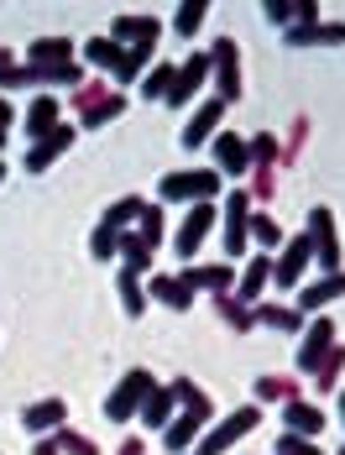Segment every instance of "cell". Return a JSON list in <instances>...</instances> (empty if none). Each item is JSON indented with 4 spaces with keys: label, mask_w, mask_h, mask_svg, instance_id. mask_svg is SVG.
Instances as JSON below:
<instances>
[{
    "label": "cell",
    "mask_w": 345,
    "mask_h": 455,
    "mask_svg": "<svg viewBox=\"0 0 345 455\" xmlns=\"http://www.w3.org/2000/svg\"><path fill=\"white\" fill-rule=\"evenodd\" d=\"M157 194L172 199V204H215L225 199L220 194V168H183V173H168L157 183Z\"/></svg>",
    "instance_id": "obj_1"
},
{
    "label": "cell",
    "mask_w": 345,
    "mask_h": 455,
    "mask_svg": "<svg viewBox=\"0 0 345 455\" xmlns=\"http://www.w3.org/2000/svg\"><path fill=\"white\" fill-rule=\"evenodd\" d=\"M152 387H157L152 371H147V366H131L126 377L116 382V393L105 398V419H110V424H126L131 413H141V403L152 398Z\"/></svg>",
    "instance_id": "obj_2"
},
{
    "label": "cell",
    "mask_w": 345,
    "mask_h": 455,
    "mask_svg": "<svg viewBox=\"0 0 345 455\" xmlns=\"http://www.w3.org/2000/svg\"><path fill=\"white\" fill-rule=\"evenodd\" d=\"M84 58L94 63V68L116 74L121 84L141 79V68H147V52H126V47H121V43H110V37H89V43H84Z\"/></svg>",
    "instance_id": "obj_3"
},
{
    "label": "cell",
    "mask_w": 345,
    "mask_h": 455,
    "mask_svg": "<svg viewBox=\"0 0 345 455\" xmlns=\"http://www.w3.org/2000/svg\"><path fill=\"white\" fill-rule=\"evenodd\" d=\"M220 226H225V241H220L225 257H241V251L252 246V235H246V230H252V194H241V188L225 194V204H220Z\"/></svg>",
    "instance_id": "obj_4"
},
{
    "label": "cell",
    "mask_w": 345,
    "mask_h": 455,
    "mask_svg": "<svg viewBox=\"0 0 345 455\" xmlns=\"http://www.w3.org/2000/svg\"><path fill=\"white\" fill-rule=\"evenodd\" d=\"M257 424H261V409H236V413H225L215 429H210V435L199 440V455H220V451H230V445H236V440H246V435H252Z\"/></svg>",
    "instance_id": "obj_5"
},
{
    "label": "cell",
    "mask_w": 345,
    "mask_h": 455,
    "mask_svg": "<svg viewBox=\"0 0 345 455\" xmlns=\"http://www.w3.org/2000/svg\"><path fill=\"white\" fill-rule=\"evenodd\" d=\"M309 246H314V262L325 273H345L341 267V241H335V215L330 210H309Z\"/></svg>",
    "instance_id": "obj_6"
},
{
    "label": "cell",
    "mask_w": 345,
    "mask_h": 455,
    "mask_svg": "<svg viewBox=\"0 0 345 455\" xmlns=\"http://www.w3.org/2000/svg\"><path fill=\"white\" fill-rule=\"evenodd\" d=\"M210 68H215V84H220V100L225 105H236L241 100V52H236V43L230 37H215V47H210Z\"/></svg>",
    "instance_id": "obj_7"
},
{
    "label": "cell",
    "mask_w": 345,
    "mask_h": 455,
    "mask_svg": "<svg viewBox=\"0 0 345 455\" xmlns=\"http://www.w3.org/2000/svg\"><path fill=\"white\" fill-rule=\"evenodd\" d=\"M163 37L157 16H116L110 21V43H121L126 52H152V43Z\"/></svg>",
    "instance_id": "obj_8"
},
{
    "label": "cell",
    "mask_w": 345,
    "mask_h": 455,
    "mask_svg": "<svg viewBox=\"0 0 345 455\" xmlns=\"http://www.w3.org/2000/svg\"><path fill=\"white\" fill-rule=\"evenodd\" d=\"M335 346H341L335 324H330V319H314V324L299 335V362H293V366H299V371H319V366H325V356H330Z\"/></svg>",
    "instance_id": "obj_9"
},
{
    "label": "cell",
    "mask_w": 345,
    "mask_h": 455,
    "mask_svg": "<svg viewBox=\"0 0 345 455\" xmlns=\"http://www.w3.org/2000/svg\"><path fill=\"white\" fill-rule=\"evenodd\" d=\"M215 230V204H194L189 215H183V226H178V235H172V251L189 262L199 246H205V235Z\"/></svg>",
    "instance_id": "obj_10"
},
{
    "label": "cell",
    "mask_w": 345,
    "mask_h": 455,
    "mask_svg": "<svg viewBox=\"0 0 345 455\" xmlns=\"http://www.w3.org/2000/svg\"><path fill=\"white\" fill-rule=\"evenodd\" d=\"M205 74H210V52L183 58V63H178V74H172V90H168V100H163V105H172V110H178V105H189V100H194V90L205 84Z\"/></svg>",
    "instance_id": "obj_11"
},
{
    "label": "cell",
    "mask_w": 345,
    "mask_h": 455,
    "mask_svg": "<svg viewBox=\"0 0 345 455\" xmlns=\"http://www.w3.org/2000/svg\"><path fill=\"white\" fill-rule=\"evenodd\" d=\"M314 262V246H309V235H299V241H288L283 246V257L272 262V288H299L303 267Z\"/></svg>",
    "instance_id": "obj_12"
},
{
    "label": "cell",
    "mask_w": 345,
    "mask_h": 455,
    "mask_svg": "<svg viewBox=\"0 0 345 455\" xmlns=\"http://www.w3.org/2000/svg\"><path fill=\"white\" fill-rule=\"evenodd\" d=\"M288 47H345V21H303L283 32Z\"/></svg>",
    "instance_id": "obj_13"
},
{
    "label": "cell",
    "mask_w": 345,
    "mask_h": 455,
    "mask_svg": "<svg viewBox=\"0 0 345 455\" xmlns=\"http://www.w3.org/2000/svg\"><path fill=\"white\" fill-rule=\"evenodd\" d=\"M225 110H230V105H225L220 94H210V100H205V105L194 110V121L183 126V147H189V152H194V147H205V141L215 137V126L225 121Z\"/></svg>",
    "instance_id": "obj_14"
},
{
    "label": "cell",
    "mask_w": 345,
    "mask_h": 455,
    "mask_svg": "<svg viewBox=\"0 0 345 455\" xmlns=\"http://www.w3.org/2000/svg\"><path fill=\"white\" fill-rule=\"evenodd\" d=\"M183 283H189V288H194V293H199V288H210V293H230V288H236V267H230V262H205V267H183Z\"/></svg>",
    "instance_id": "obj_15"
},
{
    "label": "cell",
    "mask_w": 345,
    "mask_h": 455,
    "mask_svg": "<svg viewBox=\"0 0 345 455\" xmlns=\"http://www.w3.org/2000/svg\"><path fill=\"white\" fill-rule=\"evenodd\" d=\"M21 424L43 440V435H58V429H68V403L63 398H47V403H32V409L21 413Z\"/></svg>",
    "instance_id": "obj_16"
},
{
    "label": "cell",
    "mask_w": 345,
    "mask_h": 455,
    "mask_svg": "<svg viewBox=\"0 0 345 455\" xmlns=\"http://www.w3.org/2000/svg\"><path fill=\"white\" fill-rule=\"evenodd\" d=\"M261 288H272V257H267V251H257V257L246 262V273H241V283H236V304L252 309Z\"/></svg>",
    "instance_id": "obj_17"
},
{
    "label": "cell",
    "mask_w": 345,
    "mask_h": 455,
    "mask_svg": "<svg viewBox=\"0 0 345 455\" xmlns=\"http://www.w3.org/2000/svg\"><path fill=\"white\" fill-rule=\"evenodd\" d=\"M335 299H345V273H325L319 283L299 288V315H314V309H325Z\"/></svg>",
    "instance_id": "obj_18"
},
{
    "label": "cell",
    "mask_w": 345,
    "mask_h": 455,
    "mask_svg": "<svg viewBox=\"0 0 345 455\" xmlns=\"http://www.w3.org/2000/svg\"><path fill=\"white\" fill-rule=\"evenodd\" d=\"M147 293H152L157 304H168V309H178V315H183V309L194 304V288H189V283H183L178 273H157L152 283H147Z\"/></svg>",
    "instance_id": "obj_19"
},
{
    "label": "cell",
    "mask_w": 345,
    "mask_h": 455,
    "mask_svg": "<svg viewBox=\"0 0 345 455\" xmlns=\"http://www.w3.org/2000/svg\"><path fill=\"white\" fill-rule=\"evenodd\" d=\"M27 63L32 68H63V63H74V43L68 37H37L27 47Z\"/></svg>",
    "instance_id": "obj_20"
},
{
    "label": "cell",
    "mask_w": 345,
    "mask_h": 455,
    "mask_svg": "<svg viewBox=\"0 0 345 455\" xmlns=\"http://www.w3.org/2000/svg\"><path fill=\"white\" fill-rule=\"evenodd\" d=\"M215 163H220V173H225V179H241V173L252 168V157H246V141L230 137V132H220V137H215Z\"/></svg>",
    "instance_id": "obj_21"
},
{
    "label": "cell",
    "mask_w": 345,
    "mask_h": 455,
    "mask_svg": "<svg viewBox=\"0 0 345 455\" xmlns=\"http://www.w3.org/2000/svg\"><path fill=\"white\" fill-rule=\"evenodd\" d=\"M68 141H74V126H58L52 137L32 141V152H27V173H47V163H52L58 152H68Z\"/></svg>",
    "instance_id": "obj_22"
},
{
    "label": "cell",
    "mask_w": 345,
    "mask_h": 455,
    "mask_svg": "<svg viewBox=\"0 0 345 455\" xmlns=\"http://www.w3.org/2000/svg\"><path fill=\"white\" fill-rule=\"evenodd\" d=\"M283 424H288V435H299V440H314V435L325 429V413L314 409V403H303V398H293V403L283 409Z\"/></svg>",
    "instance_id": "obj_23"
},
{
    "label": "cell",
    "mask_w": 345,
    "mask_h": 455,
    "mask_svg": "<svg viewBox=\"0 0 345 455\" xmlns=\"http://www.w3.org/2000/svg\"><path fill=\"white\" fill-rule=\"evenodd\" d=\"M58 116H63V105H58L52 94H37V100H32V110H27V132H32L37 141H43V137H52V132L63 126Z\"/></svg>",
    "instance_id": "obj_24"
},
{
    "label": "cell",
    "mask_w": 345,
    "mask_h": 455,
    "mask_svg": "<svg viewBox=\"0 0 345 455\" xmlns=\"http://www.w3.org/2000/svg\"><path fill=\"white\" fill-rule=\"evenodd\" d=\"M252 319L257 324H272V330H283V335H303L309 324H303L299 309H288V304H252Z\"/></svg>",
    "instance_id": "obj_25"
},
{
    "label": "cell",
    "mask_w": 345,
    "mask_h": 455,
    "mask_svg": "<svg viewBox=\"0 0 345 455\" xmlns=\"http://www.w3.org/2000/svg\"><path fill=\"white\" fill-rule=\"evenodd\" d=\"M172 403H178L172 387H152V398L141 403V424H147V429H168L172 424Z\"/></svg>",
    "instance_id": "obj_26"
},
{
    "label": "cell",
    "mask_w": 345,
    "mask_h": 455,
    "mask_svg": "<svg viewBox=\"0 0 345 455\" xmlns=\"http://www.w3.org/2000/svg\"><path fill=\"white\" fill-rule=\"evenodd\" d=\"M199 429H205V419H199V413H178L168 429H163V445H168V451H189V445L199 440Z\"/></svg>",
    "instance_id": "obj_27"
},
{
    "label": "cell",
    "mask_w": 345,
    "mask_h": 455,
    "mask_svg": "<svg viewBox=\"0 0 345 455\" xmlns=\"http://www.w3.org/2000/svg\"><path fill=\"white\" fill-rule=\"evenodd\" d=\"M168 387H172V393H178V403H183V413H199L205 424L215 419V403H210V398H205V393H199V387H194L189 377H172Z\"/></svg>",
    "instance_id": "obj_28"
},
{
    "label": "cell",
    "mask_w": 345,
    "mask_h": 455,
    "mask_svg": "<svg viewBox=\"0 0 345 455\" xmlns=\"http://www.w3.org/2000/svg\"><path fill=\"white\" fill-rule=\"evenodd\" d=\"M116 257H121V262H126V273H136V277L152 267V251L141 246V235H136V230H121V251H116Z\"/></svg>",
    "instance_id": "obj_29"
},
{
    "label": "cell",
    "mask_w": 345,
    "mask_h": 455,
    "mask_svg": "<svg viewBox=\"0 0 345 455\" xmlns=\"http://www.w3.org/2000/svg\"><path fill=\"white\" fill-rule=\"evenodd\" d=\"M205 16H210V0H189V5H178L172 32H178V37H194V32L205 27Z\"/></svg>",
    "instance_id": "obj_30"
},
{
    "label": "cell",
    "mask_w": 345,
    "mask_h": 455,
    "mask_svg": "<svg viewBox=\"0 0 345 455\" xmlns=\"http://www.w3.org/2000/svg\"><path fill=\"white\" fill-rule=\"evenodd\" d=\"M246 235L257 241V251L283 246V230H277V220H272V215H261V210H252V230H246Z\"/></svg>",
    "instance_id": "obj_31"
},
{
    "label": "cell",
    "mask_w": 345,
    "mask_h": 455,
    "mask_svg": "<svg viewBox=\"0 0 345 455\" xmlns=\"http://www.w3.org/2000/svg\"><path fill=\"white\" fill-rule=\"evenodd\" d=\"M215 315L225 319L230 330H252V324H257V319H252V309H246V304H236V293H220V299H215Z\"/></svg>",
    "instance_id": "obj_32"
},
{
    "label": "cell",
    "mask_w": 345,
    "mask_h": 455,
    "mask_svg": "<svg viewBox=\"0 0 345 455\" xmlns=\"http://www.w3.org/2000/svg\"><path fill=\"white\" fill-rule=\"evenodd\" d=\"M141 210H147V204H141L136 194H131V199H116V204L105 210V226L110 230H131V220H141Z\"/></svg>",
    "instance_id": "obj_33"
},
{
    "label": "cell",
    "mask_w": 345,
    "mask_h": 455,
    "mask_svg": "<svg viewBox=\"0 0 345 455\" xmlns=\"http://www.w3.org/2000/svg\"><path fill=\"white\" fill-rule=\"evenodd\" d=\"M136 235H141V246H147V251H157V246H163V210H157V204H147V210H141Z\"/></svg>",
    "instance_id": "obj_34"
},
{
    "label": "cell",
    "mask_w": 345,
    "mask_h": 455,
    "mask_svg": "<svg viewBox=\"0 0 345 455\" xmlns=\"http://www.w3.org/2000/svg\"><path fill=\"white\" fill-rule=\"evenodd\" d=\"M341 366H345V346H335V351L325 356V366L314 371V387H319V393H335V387H341Z\"/></svg>",
    "instance_id": "obj_35"
},
{
    "label": "cell",
    "mask_w": 345,
    "mask_h": 455,
    "mask_svg": "<svg viewBox=\"0 0 345 455\" xmlns=\"http://www.w3.org/2000/svg\"><path fill=\"white\" fill-rule=\"evenodd\" d=\"M121 110H126V100H121V94H105L94 110H84V126H89V132H100V126H105V121H116Z\"/></svg>",
    "instance_id": "obj_36"
},
{
    "label": "cell",
    "mask_w": 345,
    "mask_h": 455,
    "mask_svg": "<svg viewBox=\"0 0 345 455\" xmlns=\"http://www.w3.org/2000/svg\"><path fill=\"white\" fill-rule=\"evenodd\" d=\"M172 74H178L172 63H157V68H152V74L141 79V94H147V100H168V90H172Z\"/></svg>",
    "instance_id": "obj_37"
},
{
    "label": "cell",
    "mask_w": 345,
    "mask_h": 455,
    "mask_svg": "<svg viewBox=\"0 0 345 455\" xmlns=\"http://www.w3.org/2000/svg\"><path fill=\"white\" fill-rule=\"evenodd\" d=\"M121 304H126L131 319L147 309V288H141V277H136V273H121Z\"/></svg>",
    "instance_id": "obj_38"
},
{
    "label": "cell",
    "mask_w": 345,
    "mask_h": 455,
    "mask_svg": "<svg viewBox=\"0 0 345 455\" xmlns=\"http://www.w3.org/2000/svg\"><path fill=\"white\" fill-rule=\"evenodd\" d=\"M52 440H58V451L63 455H100V445H94L89 435H79V429H58Z\"/></svg>",
    "instance_id": "obj_39"
},
{
    "label": "cell",
    "mask_w": 345,
    "mask_h": 455,
    "mask_svg": "<svg viewBox=\"0 0 345 455\" xmlns=\"http://www.w3.org/2000/svg\"><path fill=\"white\" fill-rule=\"evenodd\" d=\"M89 251H94V257H116V251H121V230H110L105 220H100L94 235H89Z\"/></svg>",
    "instance_id": "obj_40"
},
{
    "label": "cell",
    "mask_w": 345,
    "mask_h": 455,
    "mask_svg": "<svg viewBox=\"0 0 345 455\" xmlns=\"http://www.w3.org/2000/svg\"><path fill=\"white\" fill-rule=\"evenodd\" d=\"M257 398H272V403L283 398V403H293V398H299V387H293L288 377H261V382H257Z\"/></svg>",
    "instance_id": "obj_41"
},
{
    "label": "cell",
    "mask_w": 345,
    "mask_h": 455,
    "mask_svg": "<svg viewBox=\"0 0 345 455\" xmlns=\"http://www.w3.org/2000/svg\"><path fill=\"white\" fill-rule=\"evenodd\" d=\"M246 157H252L257 168H272V163H283V157H277V141H272V137H252V141H246Z\"/></svg>",
    "instance_id": "obj_42"
},
{
    "label": "cell",
    "mask_w": 345,
    "mask_h": 455,
    "mask_svg": "<svg viewBox=\"0 0 345 455\" xmlns=\"http://www.w3.org/2000/svg\"><path fill=\"white\" fill-rule=\"evenodd\" d=\"M100 100H105V84H94V79H89V84H79V90H74V110L84 116V110H94Z\"/></svg>",
    "instance_id": "obj_43"
},
{
    "label": "cell",
    "mask_w": 345,
    "mask_h": 455,
    "mask_svg": "<svg viewBox=\"0 0 345 455\" xmlns=\"http://www.w3.org/2000/svg\"><path fill=\"white\" fill-rule=\"evenodd\" d=\"M277 455H325V451H314V440H299V435H288V429H283Z\"/></svg>",
    "instance_id": "obj_44"
},
{
    "label": "cell",
    "mask_w": 345,
    "mask_h": 455,
    "mask_svg": "<svg viewBox=\"0 0 345 455\" xmlns=\"http://www.w3.org/2000/svg\"><path fill=\"white\" fill-rule=\"evenodd\" d=\"M32 455H63V451H58V440H52V435H43V440L32 445Z\"/></svg>",
    "instance_id": "obj_45"
},
{
    "label": "cell",
    "mask_w": 345,
    "mask_h": 455,
    "mask_svg": "<svg viewBox=\"0 0 345 455\" xmlns=\"http://www.w3.org/2000/svg\"><path fill=\"white\" fill-rule=\"evenodd\" d=\"M116 455H147V445H141V440L131 435V440H126V445H121V451H116Z\"/></svg>",
    "instance_id": "obj_46"
},
{
    "label": "cell",
    "mask_w": 345,
    "mask_h": 455,
    "mask_svg": "<svg viewBox=\"0 0 345 455\" xmlns=\"http://www.w3.org/2000/svg\"><path fill=\"white\" fill-rule=\"evenodd\" d=\"M11 121H16V110H11V100L0 94V126H11Z\"/></svg>",
    "instance_id": "obj_47"
},
{
    "label": "cell",
    "mask_w": 345,
    "mask_h": 455,
    "mask_svg": "<svg viewBox=\"0 0 345 455\" xmlns=\"http://www.w3.org/2000/svg\"><path fill=\"white\" fill-rule=\"evenodd\" d=\"M5 68H16V63H11V52H5V47H0V74H5Z\"/></svg>",
    "instance_id": "obj_48"
},
{
    "label": "cell",
    "mask_w": 345,
    "mask_h": 455,
    "mask_svg": "<svg viewBox=\"0 0 345 455\" xmlns=\"http://www.w3.org/2000/svg\"><path fill=\"white\" fill-rule=\"evenodd\" d=\"M5 137H11V126H0V152H5Z\"/></svg>",
    "instance_id": "obj_49"
},
{
    "label": "cell",
    "mask_w": 345,
    "mask_h": 455,
    "mask_svg": "<svg viewBox=\"0 0 345 455\" xmlns=\"http://www.w3.org/2000/svg\"><path fill=\"white\" fill-rule=\"evenodd\" d=\"M341 424H345V393H341Z\"/></svg>",
    "instance_id": "obj_50"
},
{
    "label": "cell",
    "mask_w": 345,
    "mask_h": 455,
    "mask_svg": "<svg viewBox=\"0 0 345 455\" xmlns=\"http://www.w3.org/2000/svg\"><path fill=\"white\" fill-rule=\"evenodd\" d=\"M0 183H5V157H0Z\"/></svg>",
    "instance_id": "obj_51"
},
{
    "label": "cell",
    "mask_w": 345,
    "mask_h": 455,
    "mask_svg": "<svg viewBox=\"0 0 345 455\" xmlns=\"http://www.w3.org/2000/svg\"><path fill=\"white\" fill-rule=\"evenodd\" d=\"M341 455H345V445H341Z\"/></svg>",
    "instance_id": "obj_52"
}]
</instances>
